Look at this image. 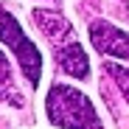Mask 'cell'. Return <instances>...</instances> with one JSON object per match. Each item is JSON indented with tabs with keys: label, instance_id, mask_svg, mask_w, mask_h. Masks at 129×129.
<instances>
[{
	"label": "cell",
	"instance_id": "5b68a950",
	"mask_svg": "<svg viewBox=\"0 0 129 129\" xmlns=\"http://www.w3.org/2000/svg\"><path fill=\"white\" fill-rule=\"evenodd\" d=\"M34 20H37L39 31L53 42V48H59V45H64V42L73 39V28H70V23H68L64 17H59L56 11L37 9V11H34Z\"/></svg>",
	"mask_w": 129,
	"mask_h": 129
},
{
	"label": "cell",
	"instance_id": "8992f818",
	"mask_svg": "<svg viewBox=\"0 0 129 129\" xmlns=\"http://www.w3.org/2000/svg\"><path fill=\"white\" fill-rule=\"evenodd\" d=\"M107 73L118 81V87H121V93L129 104V68H123V64H107Z\"/></svg>",
	"mask_w": 129,
	"mask_h": 129
},
{
	"label": "cell",
	"instance_id": "6da1fadb",
	"mask_svg": "<svg viewBox=\"0 0 129 129\" xmlns=\"http://www.w3.org/2000/svg\"><path fill=\"white\" fill-rule=\"evenodd\" d=\"M45 110L53 126L62 129H101V121L93 110L90 98L70 84H53L48 90Z\"/></svg>",
	"mask_w": 129,
	"mask_h": 129
},
{
	"label": "cell",
	"instance_id": "3957f363",
	"mask_svg": "<svg viewBox=\"0 0 129 129\" xmlns=\"http://www.w3.org/2000/svg\"><path fill=\"white\" fill-rule=\"evenodd\" d=\"M90 42L98 53L115 56V59H129V34L115 28L107 20H93L90 23Z\"/></svg>",
	"mask_w": 129,
	"mask_h": 129
},
{
	"label": "cell",
	"instance_id": "7a4b0ae2",
	"mask_svg": "<svg viewBox=\"0 0 129 129\" xmlns=\"http://www.w3.org/2000/svg\"><path fill=\"white\" fill-rule=\"evenodd\" d=\"M0 42L9 45V48L17 53L25 79L37 87V84H39V76H42V56H39V48L23 34V28H20L17 20H14L9 11H3V9H0Z\"/></svg>",
	"mask_w": 129,
	"mask_h": 129
},
{
	"label": "cell",
	"instance_id": "277c9868",
	"mask_svg": "<svg viewBox=\"0 0 129 129\" xmlns=\"http://www.w3.org/2000/svg\"><path fill=\"white\" fill-rule=\"evenodd\" d=\"M56 56H59V68L68 73V76H73V79H87V76H90L87 53H84V48L79 45L76 39L59 45V48H56Z\"/></svg>",
	"mask_w": 129,
	"mask_h": 129
}]
</instances>
